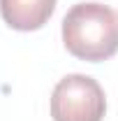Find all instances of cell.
<instances>
[{
  "label": "cell",
  "mask_w": 118,
  "mask_h": 121,
  "mask_svg": "<svg viewBox=\"0 0 118 121\" xmlns=\"http://www.w3.org/2000/svg\"><path fill=\"white\" fill-rule=\"evenodd\" d=\"M106 98L102 86L88 75L63 77L51 93L53 121H102Z\"/></svg>",
  "instance_id": "cell-2"
},
{
  "label": "cell",
  "mask_w": 118,
  "mask_h": 121,
  "mask_svg": "<svg viewBox=\"0 0 118 121\" xmlns=\"http://www.w3.org/2000/svg\"><path fill=\"white\" fill-rule=\"evenodd\" d=\"M56 0H0V14L14 30H37L51 19Z\"/></svg>",
  "instance_id": "cell-3"
},
{
  "label": "cell",
  "mask_w": 118,
  "mask_h": 121,
  "mask_svg": "<svg viewBox=\"0 0 118 121\" xmlns=\"http://www.w3.org/2000/svg\"><path fill=\"white\" fill-rule=\"evenodd\" d=\"M63 42L81 60L111 58L118 51V14L102 2H79L63 19Z\"/></svg>",
  "instance_id": "cell-1"
}]
</instances>
